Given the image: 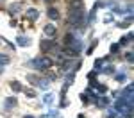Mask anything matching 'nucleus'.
Instances as JSON below:
<instances>
[{"instance_id":"nucleus-1","label":"nucleus","mask_w":134,"mask_h":118,"mask_svg":"<svg viewBox=\"0 0 134 118\" xmlns=\"http://www.w3.org/2000/svg\"><path fill=\"white\" fill-rule=\"evenodd\" d=\"M84 9H70V16H68V25H72L75 29H79L81 25L84 23Z\"/></svg>"},{"instance_id":"nucleus-2","label":"nucleus","mask_w":134,"mask_h":118,"mask_svg":"<svg viewBox=\"0 0 134 118\" xmlns=\"http://www.w3.org/2000/svg\"><path fill=\"white\" fill-rule=\"evenodd\" d=\"M29 64H31L32 68H36V70H47L52 64V59H48V57H36Z\"/></svg>"},{"instance_id":"nucleus-3","label":"nucleus","mask_w":134,"mask_h":118,"mask_svg":"<svg viewBox=\"0 0 134 118\" xmlns=\"http://www.w3.org/2000/svg\"><path fill=\"white\" fill-rule=\"evenodd\" d=\"M21 7H23L21 2H13V4L9 5V14H11V16H16V14L21 11Z\"/></svg>"},{"instance_id":"nucleus-4","label":"nucleus","mask_w":134,"mask_h":118,"mask_svg":"<svg viewBox=\"0 0 134 118\" xmlns=\"http://www.w3.org/2000/svg\"><path fill=\"white\" fill-rule=\"evenodd\" d=\"M54 48H55V43L52 41V40H43L41 41V50L43 52H50Z\"/></svg>"},{"instance_id":"nucleus-5","label":"nucleus","mask_w":134,"mask_h":118,"mask_svg":"<svg viewBox=\"0 0 134 118\" xmlns=\"http://www.w3.org/2000/svg\"><path fill=\"white\" fill-rule=\"evenodd\" d=\"M18 104V100L14 98V97H9V98H5V104H4V109L5 111H11V109H14Z\"/></svg>"},{"instance_id":"nucleus-6","label":"nucleus","mask_w":134,"mask_h":118,"mask_svg":"<svg viewBox=\"0 0 134 118\" xmlns=\"http://www.w3.org/2000/svg\"><path fill=\"white\" fill-rule=\"evenodd\" d=\"M25 16L29 18V20H40V11L34 9V7H31V9H27V13H25Z\"/></svg>"},{"instance_id":"nucleus-7","label":"nucleus","mask_w":134,"mask_h":118,"mask_svg":"<svg viewBox=\"0 0 134 118\" xmlns=\"http://www.w3.org/2000/svg\"><path fill=\"white\" fill-rule=\"evenodd\" d=\"M132 93H134V86H132V84H129V86H127V88L124 89V93H122V97H125L127 100H132V102H134Z\"/></svg>"},{"instance_id":"nucleus-8","label":"nucleus","mask_w":134,"mask_h":118,"mask_svg":"<svg viewBox=\"0 0 134 118\" xmlns=\"http://www.w3.org/2000/svg\"><path fill=\"white\" fill-rule=\"evenodd\" d=\"M47 16L50 18V20H59L61 16H59V11L55 9V7H48V11H47Z\"/></svg>"},{"instance_id":"nucleus-9","label":"nucleus","mask_w":134,"mask_h":118,"mask_svg":"<svg viewBox=\"0 0 134 118\" xmlns=\"http://www.w3.org/2000/svg\"><path fill=\"white\" fill-rule=\"evenodd\" d=\"M45 36H48V38H52V36H55V32H57V29L52 25V23H48V25H45Z\"/></svg>"},{"instance_id":"nucleus-10","label":"nucleus","mask_w":134,"mask_h":118,"mask_svg":"<svg viewBox=\"0 0 134 118\" xmlns=\"http://www.w3.org/2000/svg\"><path fill=\"white\" fill-rule=\"evenodd\" d=\"M16 43H18L20 47H29V45H31V38H27V36H18V38H16Z\"/></svg>"},{"instance_id":"nucleus-11","label":"nucleus","mask_w":134,"mask_h":118,"mask_svg":"<svg viewBox=\"0 0 134 118\" xmlns=\"http://www.w3.org/2000/svg\"><path fill=\"white\" fill-rule=\"evenodd\" d=\"M48 84H50L48 79H40L38 84H36V88H40V89H45V91H47V89H48Z\"/></svg>"},{"instance_id":"nucleus-12","label":"nucleus","mask_w":134,"mask_h":118,"mask_svg":"<svg viewBox=\"0 0 134 118\" xmlns=\"http://www.w3.org/2000/svg\"><path fill=\"white\" fill-rule=\"evenodd\" d=\"M11 89H13L14 93H18V91H23V86H21L18 81H11Z\"/></svg>"},{"instance_id":"nucleus-13","label":"nucleus","mask_w":134,"mask_h":118,"mask_svg":"<svg viewBox=\"0 0 134 118\" xmlns=\"http://www.w3.org/2000/svg\"><path fill=\"white\" fill-rule=\"evenodd\" d=\"M95 102L98 104V107H105L107 104H109V98H107V97H97Z\"/></svg>"},{"instance_id":"nucleus-14","label":"nucleus","mask_w":134,"mask_h":118,"mask_svg":"<svg viewBox=\"0 0 134 118\" xmlns=\"http://www.w3.org/2000/svg\"><path fill=\"white\" fill-rule=\"evenodd\" d=\"M95 88H97V91H98V93H105V91H107V86L100 84V82H97V81H95Z\"/></svg>"},{"instance_id":"nucleus-15","label":"nucleus","mask_w":134,"mask_h":118,"mask_svg":"<svg viewBox=\"0 0 134 118\" xmlns=\"http://www.w3.org/2000/svg\"><path fill=\"white\" fill-rule=\"evenodd\" d=\"M52 102H54V93H47V95L43 97V104H48L50 106Z\"/></svg>"},{"instance_id":"nucleus-16","label":"nucleus","mask_w":134,"mask_h":118,"mask_svg":"<svg viewBox=\"0 0 134 118\" xmlns=\"http://www.w3.org/2000/svg\"><path fill=\"white\" fill-rule=\"evenodd\" d=\"M9 55H7V54H0V64H2V66H5V64H9Z\"/></svg>"},{"instance_id":"nucleus-17","label":"nucleus","mask_w":134,"mask_h":118,"mask_svg":"<svg viewBox=\"0 0 134 118\" xmlns=\"http://www.w3.org/2000/svg\"><path fill=\"white\" fill-rule=\"evenodd\" d=\"M27 81H29L32 86H36V84H38V81H40V77H36V75L29 74V75H27Z\"/></svg>"},{"instance_id":"nucleus-18","label":"nucleus","mask_w":134,"mask_h":118,"mask_svg":"<svg viewBox=\"0 0 134 118\" xmlns=\"http://www.w3.org/2000/svg\"><path fill=\"white\" fill-rule=\"evenodd\" d=\"M23 91H25V95L32 98V97H36V89H31V88H23Z\"/></svg>"},{"instance_id":"nucleus-19","label":"nucleus","mask_w":134,"mask_h":118,"mask_svg":"<svg viewBox=\"0 0 134 118\" xmlns=\"http://www.w3.org/2000/svg\"><path fill=\"white\" fill-rule=\"evenodd\" d=\"M102 74H105V75L114 74V66H104V68H102Z\"/></svg>"},{"instance_id":"nucleus-20","label":"nucleus","mask_w":134,"mask_h":118,"mask_svg":"<svg viewBox=\"0 0 134 118\" xmlns=\"http://www.w3.org/2000/svg\"><path fill=\"white\" fill-rule=\"evenodd\" d=\"M104 63H105V57H102V59H97V61H95V70H97V68H102Z\"/></svg>"},{"instance_id":"nucleus-21","label":"nucleus","mask_w":134,"mask_h":118,"mask_svg":"<svg viewBox=\"0 0 134 118\" xmlns=\"http://www.w3.org/2000/svg\"><path fill=\"white\" fill-rule=\"evenodd\" d=\"M125 79H127V74H125V72H122V74L116 75V81H118V82H124Z\"/></svg>"},{"instance_id":"nucleus-22","label":"nucleus","mask_w":134,"mask_h":118,"mask_svg":"<svg viewBox=\"0 0 134 118\" xmlns=\"http://www.w3.org/2000/svg\"><path fill=\"white\" fill-rule=\"evenodd\" d=\"M68 104H70V102H68V98L63 95V97H61V102H59V107H66Z\"/></svg>"},{"instance_id":"nucleus-23","label":"nucleus","mask_w":134,"mask_h":118,"mask_svg":"<svg viewBox=\"0 0 134 118\" xmlns=\"http://www.w3.org/2000/svg\"><path fill=\"white\" fill-rule=\"evenodd\" d=\"M118 50H120V45H118V43H114L113 47H111V54H116Z\"/></svg>"},{"instance_id":"nucleus-24","label":"nucleus","mask_w":134,"mask_h":118,"mask_svg":"<svg viewBox=\"0 0 134 118\" xmlns=\"http://www.w3.org/2000/svg\"><path fill=\"white\" fill-rule=\"evenodd\" d=\"M97 75H98V74H97V70H93L91 74L88 75V79H90V81H93V79H97Z\"/></svg>"},{"instance_id":"nucleus-25","label":"nucleus","mask_w":134,"mask_h":118,"mask_svg":"<svg viewBox=\"0 0 134 118\" xmlns=\"http://www.w3.org/2000/svg\"><path fill=\"white\" fill-rule=\"evenodd\" d=\"M127 43H129V40H127V36H125V38H122V40H120V43H118V45H120V47H124V45H127Z\"/></svg>"},{"instance_id":"nucleus-26","label":"nucleus","mask_w":134,"mask_h":118,"mask_svg":"<svg viewBox=\"0 0 134 118\" xmlns=\"http://www.w3.org/2000/svg\"><path fill=\"white\" fill-rule=\"evenodd\" d=\"M97 45H98V41H97V40H95V41L91 43V47H90V48H88V52L91 54V52H93V48H95V47H97Z\"/></svg>"},{"instance_id":"nucleus-27","label":"nucleus","mask_w":134,"mask_h":118,"mask_svg":"<svg viewBox=\"0 0 134 118\" xmlns=\"http://www.w3.org/2000/svg\"><path fill=\"white\" fill-rule=\"evenodd\" d=\"M125 59H127L129 63H132V52H127V54H125Z\"/></svg>"},{"instance_id":"nucleus-28","label":"nucleus","mask_w":134,"mask_h":118,"mask_svg":"<svg viewBox=\"0 0 134 118\" xmlns=\"http://www.w3.org/2000/svg\"><path fill=\"white\" fill-rule=\"evenodd\" d=\"M105 118H116V113H114V111H109V113H107V116Z\"/></svg>"},{"instance_id":"nucleus-29","label":"nucleus","mask_w":134,"mask_h":118,"mask_svg":"<svg viewBox=\"0 0 134 118\" xmlns=\"http://www.w3.org/2000/svg\"><path fill=\"white\" fill-rule=\"evenodd\" d=\"M111 21H113V16H111V14H109L107 18H104V23H111Z\"/></svg>"},{"instance_id":"nucleus-30","label":"nucleus","mask_w":134,"mask_h":118,"mask_svg":"<svg viewBox=\"0 0 134 118\" xmlns=\"http://www.w3.org/2000/svg\"><path fill=\"white\" fill-rule=\"evenodd\" d=\"M50 118H57V111H50V115H48Z\"/></svg>"},{"instance_id":"nucleus-31","label":"nucleus","mask_w":134,"mask_h":118,"mask_svg":"<svg viewBox=\"0 0 134 118\" xmlns=\"http://www.w3.org/2000/svg\"><path fill=\"white\" fill-rule=\"evenodd\" d=\"M21 118H34V116H31V115H25V116H21Z\"/></svg>"},{"instance_id":"nucleus-32","label":"nucleus","mask_w":134,"mask_h":118,"mask_svg":"<svg viewBox=\"0 0 134 118\" xmlns=\"http://www.w3.org/2000/svg\"><path fill=\"white\" fill-rule=\"evenodd\" d=\"M45 2H47V4H52V2H54V0H45Z\"/></svg>"},{"instance_id":"nucleus-33","label":"nucleus","mask_w":134,"mask_h":118,"mask_svg":"<svg viewBox=\"0 0 134 118\" xmlns=\"http://www.w3.org/2000/svg\"><path fill=\"white\" fill-rule=\"evenodd\" d=\"M77 118H84V115H79V116H77Z\"/></svg>"},{"instance_id":"nucleus-34","label":"nucleus","mask_w":134,"mask_h":118,"mask_svg":"<svg viewBox=\"0 0 134 118\" xmlns=\"http://www.w3.org/2000/svg\"><path fill=\"white\" fill-rule=\"evenodd\" d=\"M0 74H2V68H0Z\"/></svg>"},{"instance_id":"nucleus-35","label":"nucleus","mask_w":134,"mask_h":118,"mask_svg":"<svg viewBox=\"0 0 134 118\" xmlns=\"http://www.w3.org/2000/svg\"><path fill=\"white\" fill-rule=\"evenodd\" d=\"M0 2H2V0H0Z\"/></svg>"},{"instance_id":"nucleus-36","label":"nucleus","mask_w":134,"mask_h":118,"mask_svg":"<svg viewBox=\"0 0 134 118\" xmlns=\"http://www.w3.org/2000/svg\"><path fill=\"white\" fill-rule=\"evenodd\" d=\"M0 41H2V40H0Z\"/></svg>"}]
</instances>
